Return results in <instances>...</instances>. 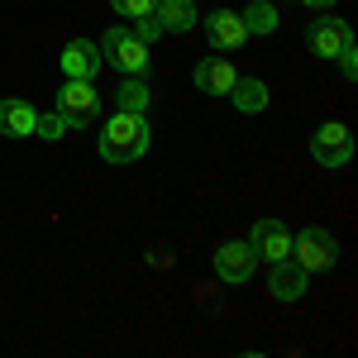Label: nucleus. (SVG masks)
Here are the masks:
<instances>
[{
  "label": "nucleus",
  "mask_w": 358,
  "mask_h": 358,
  "mask_svg": "<svg viewBox=\"0 0 358 358\" xmlns=\"http://www.w3.org/2000/svg\"><path fill=\"white\" fill-rule=\"evenodd\" d=\"M148 120L134 110H115L106 124H101V158L106 163H138L148 153Z\"/></svg>",
  "instance_id": "obj_1"
},
{
  "label": "nucleus",
  "mask_w": 358,
  "mask_h": 358,
  "mask_svg": "<svg viewBox=\"0 0 358 358\" xmlns=\"http://www.w3.org/2000/svg\"><path fill=\"white\" fill-rule=\"evenodd\" d=\"M310 158L320 167H344L349 163V158H354V134H349V124H339V120L320 124V129L310 134Z\"/></svg>",
  "instance_id": "obj_5"
},
{
  "label": "nucleus",
  "mask_w": 358,
  "mask_h": 358,
  "mask_svg": "<svg viewBox=\"0 0 358 358\" xmlns=\"http://www.w3.org/2000/svg\"><path fill=\"white\" fill-rule=\"evenodd\" d=\"M57 115H62L67 124H91V120L101 115V91H96L91 82L67 77L62 91H57Z\"/></svg>",
  "instance_id": "obj_4"
},
{
  "label": "nucleus",
  "mask_w": 358,
  "mask_h": 358,
  "mask_svg": "<svg viewBox=\"0 0 358 358\" xmlns=\"http://www.w3.org/2000/svg\"><path fill=\"white\" fill-rule=\"evenodd\" d=\"M201 29H206V38H210L215 53H234V48L248 43V29H244V20H239V10H215V15L201 20Z\"/></svg>",
  "instance_id": "obj_8"
},
{
  "label": "nucleus",
  "mask_w": 358,
  "mask_h": 358,
  "mask_svg": "<svg viewBox=\"0 0 358 358\" xmlns=\"http://www.w3.org/2000/svg\"><path fill=\"white\" fill-rule=\"evenodd\" d=\"M192 77H196V91H206V96H229V86H234L239 72H234L224 57H201Z\"/></svg>",
  "instance_id": "obj_12"
},
{
  "label": "nucleus",
  "mask_w": 358,
  "mask_h": 358,
  "mask_svg": "<svg viewBox=\"0 0 358 358\" xmlns=\"http://www.w3.org/2000/svg\"><path fill=\"white\" fill-rule=\"evenodd\" d=\"M239 20H244L248 34H273L277 29V5L273 0H253L248 10H239Z\"/></svg>",
  "instance_id": "obj_17"
},
{
  "label": "nucleus",
  "mask_w": 358,
  "mask_h": 358,
  "mask_svg": "<svg viewBox=\"0 0 358 358\" xmlns=\"http://www.w3.org/2000/svg\"><path fill=\"white\" fill-rule=\"evenodd\" d=\"M34 124H38V110H34L29 101H20V96H5V101H0V134L5 138L34 134Z\"/></svg>",
  "instance_id": "obj_13"
},
{
  "label": "nucleus",
  "mask_w": 358,
  "mask_h": 358,
  "mask_svg": "<svg viewBox=\"0 0 358 358\" xmlns=\"http://www.w3.org/2000/svg\"><path fill=\"white\" fill-rule=\"evenodd\" d=\"M253 268H258V253H253L248 239H229V244L215 248V273H220V282H229V287L248 282Z\"/></svg>",
  "instance_id": "obj_7"
},
{
  "label": "nucleus",
  "mask_w": 358,
  "mask_h": 358,
  "mask_svg": "<svg viewBox=\"0 0 358 358\" xmlns=\"http://www.w3.org/2000/svg\"><path fill=\"white\" fill-rule=\"evenodd\" d=\"M101 57H106L110 67H120L124 77H143V72H148V43H143L129 24H110L101 34Z\"/></svg>",
  "instance_id": "obj_2"
},
{
  "label": "nucleus",
  "mask_w": 358,
  "mask_h": 358,
  "mask_svg": "<svg viewBox=\"0 0 358 358\" xmlns=\"http://www.w3.org/2000/svg\"><path fill=\"white\" fill-rule=\"evenodd\" d=\"M115 15H124V20H143V15H153L158 10V0H110Z\"/></svg>",
  "instance_id": "obj_18"
},
{
  "label": "nucleus",
  "mask_w": 358,
  "mask_h": 358,
  "mask_svg": "<svg viewBox=\"0 0 358 358\" xmlns=\"http://www.w3.org/2000/svg\"><path fill=\"white\" fill-rule=\"evenodd\" d=\"M101 72V43L91 38H72L62 48V77H77V82H91Z\"/></svg>",
  "instance_id": "obj_11"
},
{
  "label": "nucleus",
  "mask_w": 358,
  "mask_h": 358,
  "mask_svg": "<svg viewBox=\"0 0 358 358\" xmlns=\"http://www.w3.org/2000/svg\"><path fill=\"white\" fill-rule=\"evenodd\" d=\"M301 5H306V10H315V15H330V10H334V0H301Z\"/></svg>",
  "instance_id": "obj_21"
},
{
  "label": "nucleus",
  "mask_w": 358,
  "mask_h": 358,
  "mask_svg": "<svg viewBox=\"0 0 358 358\" xmlns=\"http://www.w3.org/2000/svg\"><path fill=\"white\" fill-rule=\"evenodd\" d=\"M349 43H354V34H349V24H344L339 15H320L315 24L306 29V48L315 57H339Z\"/></svg>",
  "instance_id": "obj_6"
},
{
  "label": "nucleus",
  "mask_w": 358,
  "mask_h": 358,
  "mask_svg": "<svg viewBox=\"0 0 358 358\" xmlns=\"http://www.w3.org/2000/svg\"><path fill=\"white\" fill-rule=\"evenodd\" d=\"M153 20H158V29H163V34H187V29L201 24V15H196V0H158Z\"/></svg>",
  "instance_id": "obj_14"
},
{
  "label": "nucleus",
  "mask_w": 358,
  "mask_h": 358,
  "mask_svg": "<svg viewBox=\"0 0 358 358\" xmlns=\"http://www.w3.org/2000/svg\"><path fill=\"white\" fill-rule=\"evenodd\" d=\"M292 258L301 263L306 273H330L334 258H339V244H334L330 229H320V224H310V229H301L296 239H292Z\"/></svg>",
  "instance_id": "obj_3"
},
{
  "label": "nucleus",
  "mask_w": 358,
  "mask_h": 358,
  "mask_svg": "<svg viewBox=\"0 0 358 358\" xmlns=\"http://www.w3.org/2000/svg\"><path fill=\"white\" fill-rule=\"evenodd\" d=\"M34 134H38V138H62V134H67V120H62V115H38V124H34Z\"/></svg>",
  "instance_id": "obj_19"
},
{
  "label": "nucleus",
  "mask_w": 358,
  "mask_h": 358,
  "mask_svg": "<svg viewBox=\"0 0 358 358\" xmlns=\"http://www.w3.org/2000/svg\"><path fill=\"white\" fill-rule=\"evenodd\" d=\"M229 101H234L244 115H258V110H268V86L258 82V77H234V86H229Z\"/></svg>",
  "instance_id": "obj_15"
},
{
  "label": "nucleus",
  "mask_w": 358,
  "mask_h": 358,
  "mask_svg": "<svg viewBox=\"0 0 358 358\" xmlns=\"http://www.w3.org/2000/svg\"><path fill=\"white\" fill-rule=\"evenodd\" d=\"M248 244H253V253H258V263H277V258L292 253V234H287L282 220H253Z\"/></svg>",
  "instance_id": "obj_9"
},
{
  "label": "nucleus",
  "mask_w": 358,
  "mask_h": 358,
  "mask_svg": "<svg viewBox=\"0 0 358 358\" xmlns=\"http://www.w3.org/2000/svg\"><path fill=\"white\" fill-rule=\"evenodd\" d=\"M148 101H153V91H148V82H143V77H124V82H120V91H115V110L143 115V110H148Z\"/></svg>",
  "instance_id": "obj_16"
},
{
  "label": "nucleus",
  "mask_w": 358,
  "mask_h": 358,
  "mask_svg": "<svg viewBox=\"0 0 358 358\" xmlns=\"http://www.w3.org/2000/svg\"><path fill=\"white\" fill-rule=\"evenodd\" d=\"M306 282H310V273L287 253V258H277V263H273V282H268V292H273L277 301H301Z\"/></svg>",
  "instance_id": "obj_10"
},
{
  "label": "nucleus",
  "mask_w": 358,
  "mask_h": 358,
  "mask_svg": "<svg viewBox=\"0 0 358 358\" xmlns=\"http://www.w3.org/2000/svg\"><path fill=\"white\" fill-rule=\"evenodd\" d=\"M334 62H339V72H344V77H349V82H354V77H358V48H354V43H349V48H344V53L334 57Z\"/></svg>",
  "instance_id": "obj_20"
}]
</instances>
